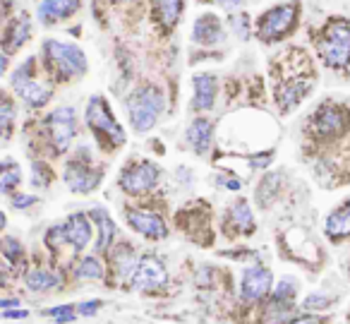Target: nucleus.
I'll use <instances>...</instances> for the list:
<instances>
[{
	"label": "nucleus",
	"instance_id": "1",
	"mask_svg": "<svg viewBox=\"0 0 350 324\" xmlns=\"http://www.w3.org/2000/svg\"><path fill=\"white\" fill-rule=\"evenodd\" d=\"M41 58H44V68L55 82H72L87 75L89 63L84 51L77 44L60 39H46L44 49H41Z\"/></svg>",
	"mask_w": 350,
	"mask_h": 324
},
{
	"label": "nucleus",
	"instance_id": "2",
	"mask_svg": "<svg viewBox=\"0 0 350 324\" xmlns=\"http://www.w3.org/2000/svg\"><path fill=\"white\" fill-rule=\"evenodd\" d=\"M84 123L92 130L94 140H96L98 149L103 154H113L120 147H125L127 135L122 130V125L118 123V118L113 116L111 106L103 97H92L87 101V108H84Z\"/></svg>",
	"mask_w": 350,
	"mask_h": 324
},
{
	"label": "nucleus",
	"instance_id": "3",
	"mask_svg": "<svg viewBox=\"0 0 350 324\" xmlns=\"http://www.w3.org/2000/svg\"><path fill=\"white\" fill-rule=\"evenodd\" d=\"M125 111L127 118H130L132 130L144 135V132L154 130L156 123L163 116L165 97L156 84H142V87L132 89V94L127 97Z\"/></svg>",
	"mask_w": 350,
	"mask_h": 324
},
{
	"label": "nucleus",
	"instance_id": "4",
	"mask_svg": "<svg viewBox=\"0 0 350 324\" xmlns=\"http://www.w3.org/2000/svg\"><path fill=\"white\" fill-rule=\"evenodd\" d=\"M317 51L331 70H348L350 68V22L343 17H331L324 25L321 34L317 36Z\"/></svg>",
	"mask_w": 350,
	"mask_h": 324
},
{
	"label": "nucleus",
	"instance_id": "5",
	"mask_svg": "<svg viewBox=\"0 0 350 324\" xmlns=\"http://www.w3.org/2000/svg\"><path fill=\"white\" fill-rule=\"evenodd\" d=\"M63 183L75 195H92L101 188L103 169H98L94 161L92 147H79L72 159L63 169Z\"/></svg>",
	"mask_w": 350,
	"mask_h": 324
},
{
	"label": "nucleus",
	"instance_id": "6",
	"mask_svg": "<svg viewBox=\"0 0 350 324\" xmlns=\"http://www.w3.org/2000/svg\"><path fill=\"white\" fill-rule=\"evenodd\" d=\"M41 137L51 156H63L77 137V113L72 106H60L41 121Z\"/></svg>",
	"mask_w": 350,
	"mask_h": 324
},
{
	"label": "nucleus",
	"instance_id": "7",
	"mask_svg": "<svg viewBox=\"0 0 350 324\" xmlns=\"http://www.w3.org/2000/svg\"><path fill=\"white\" fill-rule=\"evenodd\" d=\"M163 180V169L151 159H130L120 171L118 188L127 197H146L151 195Z\"/></svg>",
	"mask_w": 350,
	"mask_h": 324
},
{
	"label": "nucleus",
	"instance_id": "8",
	"mask_svg": "<svg viewBox=\"0 0 350 324\" xmlns=\"http://www.w3.org/2000/svg\"><path fill=\"white\" fill-rule=\"evenodd\" d=\"M300 22V5L297 3H283L262 12L257 20V39L264 44H278L295 32Z\"/></svg>",
	"mask_w": 350,
	"mask_h": 324
},
{
	"label": "nucleus",
	"instance_id": "9",
	"mask_svg": "<svg viewBox=\"0 0 350 324\" xmlns=\"http://www.w3.org/2000/svg\"><path fill=\"white\" fill-rule=\"evenodd\" d=\"M310 132L317 142H334L350 132V108L336 101H324L310 118Z\"/></svg>",
	"mask_w": 350,
	"mask_h": 324
},
{
	"label": "nucleus",
	"instance_id": "10",
	"mask_svg": "<svg viewBox=\"0 0 350 324\" xmlns=\"http://www.w3.org/2000/svg\"><path fill=\"white\" fill-rule=\"evenodd\" d=\"M168 284V266H165L163 257L156 252H144L139 255L127 288L135 293H156Z\"/></svg>",
	"mask_w": 350,
	"mask_h": 324
},
{
	"label": "nucleus",
	"instance_id": "11",
	"mask_svg": "<svg viewBox=\"0 0 350 324\" xmlns=\"http://www.w3.org/2000/svg\"><path fill=\"white\" fill-rule=\"evenodd\" d=\"M273 290V271L269 266L254 264L245 266L243 269V276H240V298L250 305H257V303H264V300L271 295Z\"/></svg>",
	"mask_w": 350,
	"mask_h": 324
},
{
	"label": "nucleus",
	"instance_id": "12",
	"mask_svg": "<svg viewBox=\"0 0 350 324\" xmlns=\"http://www.w3.org/2000/svg\"><path fill=\"white\" fill-rule=\"evenodd\" d=\"M125 221L137 236L146 240H165L168 238V223L156 209L149 207H125Z\"/></svg>",
	"mask_w": 350,
	"mask_h": 324
},
{
	"label": "nucleus",
	"instance_id": "13",
	"mask_svg": "<svg viewBox=\"0 0 350 324\" xmlns=\"http://www.w3.org/2000/svg\"><path fill=\"white\" fill-rule=\"evenodd\" d=\"M224 231L228 238H250L257 231V219H254L252 204L245 197H238L226 207L224 214Z\"/></svg>",
	"mask_w": 350,
	"mask_h": 324
},
{
	"label": "nucleus",
	"instance_id": "14",
	"mask_svg": "<svg viewBox=\"0 0 350 324\" xmlns=\"http://www.w3.org/2000/svg\"><path fill=\"white\" fill-rule=\"evenodd\" d=\"M108 257V274L113 276V284H130L132 274H135V266H137V255L135 245L130 240H116L113 247L106 252Z\"/></svg>",
	"mask_w": 350,
	"mask_h": 324
},
{
	"label": "nucleus",
	"instance_id": "15",
	"mask_svg": "<svg viewBox=\"0 0 350 324\" xmlns=\"http://www.w3.org/2000/svg\"><path fill=\"white\" fill-rule=\"evenodd\" d=\"M63 226V236L68 247L72 250V255H82L89 247V242L94 240V223L89 219V212H75L70 214L65 221H60Z\"/></svg>",
	"mask_w": 350,
	"mask_h": 324
},
{
	"label": "nucleus",
	"instance_id": "16",
	"mask_svg": "<svg viewBox=\"0 0 350 324\" xmlns=\"http://www.w3.org/2000/svg\"><path fill=\"white\" fill-rule=\"evenodd\" d=\"M314 82L305 75H297V77H288L281 79L276 84V92H273V99H276V106L281 108V113H291L300 106L307 99V94L312 92Z\"/></svg>",
	"mask_w": 350,
	"mask_h": 324
},
{
	"label": "nucleus",
	"instance_id": "17",
	"mask_svg": "<svg viewBox=\"0 0 350 324\" xmlns=\"http://www.w3.org/2000/svg\"><path fill=\"white\" fill-rule=\"evenodd\" d=\"M226 41L224 22L214 15V12H204L195 20L192 25V44L204 46V49H214Z\"/></svg>",
	"mask_w": 350,
	"mask_h": 324
},
{
	"label": "nucleus",
	"instance_id": "18",
	"mask_svg": "<svg viewBox=\"0 0 350 324\" xmlns=\"http://www.w3.org/2000/svg\"><path fill=\"white\" fill-rule=\"evenodd\" d=\"M89 219L96 226V240H94V252L96 255H106L113 247V242L118 240V223L113 221V216L108 214L106 207H94L89 209Z\"/></svg>",
	"mask_w": 350,
	"mask_h": 324
},
{
	"label": "nucleus",
	"instance_id": "19",
	"mask_svg": "<svg viewBox=\"0 0 350 324\" xmlns=\"http://www.w3.org/2000/svg\"><path fill=\"white\" fill-rule=\"evenodd\" d=\"M219 99V79L211 73H197L192 77V111L206 113L216 106Z\"/></svg>",
	"mask_w": 350,
	"mask_h": 324
},
{
	"label": "nucleus",
	"instance_id": "20",
	"mask_svg": "<svg viewBox=\"0 0 350 324\" xmlns=\"http://www.w3.org/2000/svg\"><path fill=\"white\" fill-rule=\"evenodd\" d=\"M214 121L200 116L187 125L185 130V142L197 156H209L211 147H214Z\"/></svg>",
	"mask_w": 350,
	"mask_h": 324
},
{
	"label": "nucleus",
	"instance_id": "21",
	"mask_svg": "<svg viewBox=\"0 0 350 324\" xmlns=\"http://www.w3.org/2000/svg\"><path fill=\"white\" fill-rule=\"evenodd\" d=\"M82 10V0H41L39 3V22L46 27L65 22Z\"/></svg>",
	"mask_w": 350,
	"mask_h": 324
},
{
	"label": "nucleus",
	"instance_id": "22",
	"mask_svg": "<svg viewBox=\"0 0 350 324\" xmlns=\"http://www.w3.org/2000/svg\"><path fill=\"white\" fill-rule=\"evenodd\" d=\"M324 233L331 242L350 240V197L329 212V216L324 219Z\"/></svg>",
	"mask_w": 350,
	"mask_h": 324
},
{
	"label": "nucleus",
	"instance_id": "23",
	"mask_svg": "<svg viewBox=\"0 0 350 324\" xmlns=\"http://www.w3.org/2000/svg\"><path fill=\"white\" fill-rule=\"evenodd\" d=\"M12 89H15L17 99H20L27 108H44L46 103L51 101V97H53V87L39 77L27 79V82L17 84V87H12Z\"/></svg>",
	"mask_w": 350,
	"mask_h": 324
},
{
	"label": "nucleus",
	"instance_id": "24",
	"mask_svg": "<svg viewBox=\"0 0 350 324\" xmlns=\"http://www.w3.org/2000/svg\"><path fill=\"white\" fill-rule=\"evenodd\" d=\"M25 286L31 293H53V290L63 288V274L58 269H49V266H34L27 269Z\"/></svg>",
	"mask_w": 350,
	"mask_h": 324
},
{
	"label": "nucleus",
	"instance_id": "25",
	"mask_svg": "<svg viewBox=\"0 0 350 324\" xmlns=\"http://www.w3.org/2000/svg\"><path fill=\"white\" fill-rule=\"evenodd\" d=\"M29 39H31V20H29V15H17L15 20L5 27L0 44H3V51H5L8 55H12V53H17V51H20Z\"/></svg>",
	"mask_w": 350,
	"mask_h": 324
},
{
	"label": "nucleus",
	"instance_id": "26",
	"mask_svg": "<svg viewBox=\"0 0 350 324\" xmlns=\"http://www.w3.org/2000/svg\"><path fill=\"white\" fill-rule=\"evenodd\" d=\"M151 12H154L156 25L165 34H170L185 12V0H151Z\"/></svg>",
	"mask_w": 350,
	"mask_h": 324
},
{
	"label": "nucleus",
	"instance_id": "27",
	"mask_svg": "<svg viewBox=\"0 0 350 324\" xmlns=\"http://www.w3.org/2000/svg\"><path fill=\"white\" fill-rule=\"evenodd\" d=\"M283 183H286V178H283V171H273V173L264 175V178L259 180V185H257V195H254V199H257L259 207H262V209L271 207V204L278 199V195H281Z\"/></svg>",
	"mask_w": 350,
	"mask_h": 324
},
{
	"label": "nucleus",
	"instance_id": "28",
	"mask_svg": "<svg viewBox=\"0 0 350 324\" xmlns=\"http://www.w3.org/2000/svg\"><path fill=\"white\" fill-rule=\"evenodd\" d=\"M25 173H22V164L12 156L0 159V195H15L20 190Z\"/></svg>",
	"mask_w": 350,
	"mask_h": 324
},
{
	"label": "nucleus",
	"instance_id": "29",
	"mask_svg": "<svg viewBox=\"0 0 350 324\" xmlns=\"http://www.w3.org/2000/svg\"><path fill=\"white\" fill-rule=\"evenodd\" d=\"M106 264L98 255H87L82 260H77L72 269V279L79 284H87V281H103L106 279Z\"/></svg>",
	"mask_w": 350,
	"mask_h": 324
},
{
	"label": "nucleus",
	"instance_id": "30",
	"mask_svg": "<svg viewBox=\"0 0 350 324\" xmlns=\"http://www.w3.org/2000/svg\"><path fill=\"white\" fill-rule=\"evenodd\" d=\"M0 257L5 260L8 266L20 269V264H25V245H22L20 238H15V236L0 238Z\"/></svg>",
	"mask_w": 350,
	"mask_h": 324
},
{
	"label": "nucleus",
	"instance_id": "31",
	"mask_svg": "<svg viewBox=\"0 0 350 324\" xmlns=\"http://www.w3.org/2000/svg\"><path fill=\"white\" fill-rule=\"evenodd\" d=\"M15 118H17L15 101H12L5 92H0V140H8V137L12 135Z\"/></svg>",
	"mask_w": 350,
	"mask_h": 324
},
{
	"label": "nucleus",
	"instance_id": "32",
	"mask_svg": "<svg viewBox=\"0 0 350 324\" xmlns=\"http://www.w3.org/2000/svg\"><path fill=\"white\" fill-rule=\"evenodd\" d=\"M297 293H300V286H297V279H291V276H283L271 290V298L281 300V303H295L297 305Z\"/></svg>",
	"mask_w": 350,
	"mask_h": 324
},
{
	"label": "nucleus",
	"instance_id": "33",
	"mask_svg": "<svg viewBox=\"0 0 350 324\" xmlns=\"http://www.w3.org/2000/svg\"><path fill=\"white\" fill-rule=\"evenodd\" d=\"M41 317L53 319L55 324H70L77 319V305L63 303V305H55V308H46V310H41Z\"/></svg>",
	"mask_w": 350,
	"mask_h": 324
},
{
	"label": "nucleus",
	"instance_id": "34",
	"mask_svg": "<svg viewBox=\"0 0 350 324\" xmlns=\"http://www.w3.org/2000/svg\"><path fill=\"white\" fill-rule=\"evenodd\" d=\"M334 305V298H331L329 293H321V290H312L310 295H305V300L300 303V310H305V312H326V310Z\"/></svg>",
	"mask_w": 350,
	"mask_h": 324
},
{
	"label": "nucleus",
	"instance_id": "35",
	"mask_svg": "<svg viewBox=\"0 0 350 324\" xmlns=\"http://www.w3.org/2000/svg\"><path fill=\"white\" fill-rule=\"evenodd\" d=\"M31 175H34V178H31V185H34V188H41V190L49 188L55 178L53 171L49 169L46 161H34V164H31Z\"/></svg>",
	"mask_w": 350,
	"mask_h": 324
},
{
	"label": "nucleus",
	"instance_id": "36",
	"mask_svg": "<svg viewBox=\"0 0 350 324\" xmlns=\"http://www.w3.org/2000/svg\"><path fill=\"white\" fill-rule=\"evenodd\" d=\"M228 25L230 29L235 32V36L238 39H250V32H252V25H250V17L245 15V12H230L228 17Z\"/></svg>",
	"mask_w": 350,
	"mask_h": 324
},
{
	"label": "nucleus",
	"instance_id": "37",
	"mask_svg": "<svg viewBox=\"0 0 350 324\" xmlns=\"http://www.w3.org/2000/svg\"><path fill=\"white\" fill-rule=\"evenodd\" d=\"M10 204H12V209H31L34 204H39V197L36 195H27V192H15V195H10Z\"/></svg>",
	"mask_w": 350,
	"mask_h": 324
},
{
	"label": "nucleus",
	"instance_id": "38",
	"mask_svg": "<svg viewBox=\"0 0 350 324\" xmlns=\"http://www.w3.org/2000/svg\"><path fill=\"white\" fill-rule=\"evenodd\" d=\"M101 308H103V300L98 298L82 300V303H77V317H94V314H98Z\"/></svg>",
	"mask_w": 350,
	"mask_h": 324
},
{
	"label": "nucleus",
	"instance_id": "39",
	"mask_svg": "<svg viewBox=\"0 0 350 324\" xmlns=\"http://www.w3.org/2000/svg\"><path fill=\"white\" fill-rule=\"evenodd\" d=\"M175 180L180 185H192L195 183V173H192V169H187V166H178V169H175Z\"/></svg>",
	"mask_w": 350,
	"mask_h": 324
},
{
	"label": "nucleus",
	"instance_id": "40",
	"mask_svg": "<svg viewBox=\"0 0 350 324\" xmlns=\"http://www.w3.org/2000/svg\"><path fill=\"white\" fill-rule=\"evenodd\" d=\"M219 183H221V188L230 190V192H238V190H243V180L235 178V175H219Z\"/></svg>",
	"mask_w": 350,
	"mask_h": 324
},
{
	"label": "nucleus",
	"instance_id": "41",
	"mask_svg": "<svg viewBox=\"0 0 350 324\" xmlns=\"http://www.w3.org/2000/svg\"><path fill=\"white\" fill-rule=\"evenodd\" d=\"M0 317H3V319H27V317H29V310H22L20 305H17V308L3 310V312H0Z\"/></svg>",
	"mask_w": 350,
	"mask_h": 324
},
{
	"label": "nucleus",
	"instance_id": "42",
	"mask_svg": "<svg viewBox=\"0 0 350 324\" xmlns=\"http://www.w3.org/2000/svg\"><path fill=\"white\" fill-rule=\"evenodd\" d=\"M214 3L228 12H238V10H243V5H245V0H214Z\"/></svg>",
	"mask_w": 350,
	"mask_h": 324
},
{
	"label": "nucleus",
	"instance_id": "43",
	"mask_svg": "<svg viewBox=\"0 0 350 324\" xmlns=\"http://www.w3.org/2000/svg\"><path fill=\"white\" fill-rule=\"evenodd\" d=\"M8 276H10V266L5 264V260L0 257V288L8 284Z\"/></svg>",
	"mask_w": 350,
	"mask_h": 324
},
{
	"label": "nucleus",
	"instance_id": "44",
	"mask_svg": "<svg viewBox=\"0 0 350 324\" xmlns=\"http://www.w3.org/2000/svg\"><path fill=\"white\" fill-rule=\"evenodd\" d=\"M17 305H20V300L17 298H0V312H3V310L17 308Z\"/></svg>",
	"mask_w": 350,
	"mask_h": 324
},
{
	"label": "nucleus",
	"instance_id": "45",
	"mask_svg": "<svg viewBox=\"0 0 350 324\" xmlns=\"http://www.w3.org/2000/svg\"><path fill=\"white\" fill-rule=\"evenodd\" d=\"M5 70H8V53L5 51H0V77L5 75Z\"/></svg>",
	"mask_w": 350,
	"mask_h": 324
},
{
	"label": "nucleus",
	"instance_id": "46",
	"mask_svg": "<svg viewBox=\"0 0 350 324\" xmlns=\"http://www.w3.org/2000/svg\"><path fill=\"white\" fill-rule=\"evenodd\" d=\"M5 228H8V214L0 209V233L5 231Z\"/></svg>",
	"mask_w": 350,
	"mask_h": 324
},
{
	"label": "nucleus",
	"instance_id": "47",
	"mask_svg": "<svg viewBox=\"0 0 350 324\" xmlns=\"http://www.w3.org/2000/svg\"><path fill=\"white\" fill-rule=\"evenodd\" d=\"M0 17H3V0H0Z\"/></svg>",
	"mask_w": 350,
	"mask_h": 324
},
{
	"label": "nucleus",
	"instance_id": "48",
	"mask_svg": "<svg viewBox=\"0 0 350 324\" xmlns=\"http://www.w3.org/2000/svg\"><path fill=\"white\" fill-rule=\"evenodd\" d=\"M113 3H118V0H113Z\"/></svg>",
	"mask_w": 350,
	"mask_h": 324
}]
</instances>
